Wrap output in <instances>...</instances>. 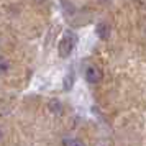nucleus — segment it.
Here are the masks:
<instances>
[{
	"mask_svg": "<svg viewBox=\"0 0 146 146\" xmlns=\"http://www.w3.org/2000/svg\"><path fill=\"white\" fill-rule=\"evenodd\" d=\"M10 69V64H8V61L3 58V56H0V74H5Z\"/></svg>",
	"mask_w": 146,
	"mask_h": 146,
	"instance_id": "nucleus-6",
	"label": "nucleus"
},
{
	"mask_svg": "<svg viewBox=\"0 0 146 146\" xmlns=\"http://www.w3.org/2000/svg\"><path fill=\"white\" fill-rule=\"evenodd\" d=\"M64 146H86V145L77 138H69V139H64Z\"/></svg>",
	"mask_w": 146,
	"mask_h": 146,
	"instance_id": "nucleus-5",
	"label": "nucleus"
},
{
	"mask_svg": "<svg viewBox=\"0 0 146 146\" xmlns=\"http://www.w3.org/2000/svg\"><path fill=\"white\" fill-rule=\"evenodd\" d=\"M84 77L89 84H99L102 80V71L97 66H89L84 72Z\"/></svg>",
	"mask_w": 146,
	"mask_h": 146,
	"instance_id": "nucleus-2",
	"label": "nucleus"
},
{
	"mask_svg": "<svg viewBox=\"0 0 146 146\" xmlns=\"http://www.w3.org/2000/svg\"><path fill=\"white\" fill-rule=\"evenodd\" d=\"M76 41H77V38H76L74 33H66L62 36V40L59 41V46H58L61 58H69L71 56L74 46H76Z\"/></svg>",
	"mask_w": 146,
	"mask_h": 146,
	"instance_id": "nucleus-1",
	"label": "nucleus"
},
{
	"mask_svg": "<svg viewBox=\"0 0 146 146\" xmlns=\"http://www.w3.org/2000/svg\"><path fill=\"white\" fill-rule=\"evenodd\" d=\"M48 107H49V110H51L53 113H61V110H62V105H61V102H59V100H56V99L49 100Z\"/></svg>",
	"mask_w": 146,
	"mask_h": 146,
	"instance_id": "nucleus-4",
	"label": "nucleus"
},
{
	"mask_svg": "<svg viewBox=\"0 0 146 146\" xmlns=\"http://www.w3.org/2000/svg\"><path fill=\"white\" fill-rule=\"evenodd\" d=\"M95 35L99 36L100 40H107V38L110 36V25H108L107 21L97 23V27H95Z\"/></svg>",
	"mask_w": 146,
	"mask_h": 146,
	"instance_id": "nucleus-3",
	"label": "nucleus"
},
{
	"mask_svg": "<svg viewBox=\"0 0 146 146\" xmlns=\"http://www.w3.org/2000/svg\"><path fill=\"white\" fill-rule=\"evenodd\" d=\"M2 138H3V133H2V130H0V141H2Z\"/></svg>",
	"mask_w": 146,
	"mask_h": 146,
	"instance_id": "nucleus-7",
	"label": "nucleus"
}]
</instances>
